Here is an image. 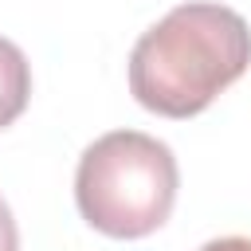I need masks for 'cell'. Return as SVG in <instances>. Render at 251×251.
<instances>
[{"label": "cell", "mask_w": 251, "mask_h": 251, "mask_svg": "<svg viewBox=\"0 0 251 251\" xmlns=\"http://www.w3.org/2000/svg\"><path fill=\"white\" fill-rule=\"evenodd\" d=\"M0 251H20V231L12 220V208L0 200Z\"/></svg>", "instance_id": "obj_4"}, {"label": "cell", "mask_w": 251, "mask_h": 251, "mask_svg": "<svg viewBox=\"0 0 251 251\" xmlns=\"http://www.w3.org/2000/svg\"><path fill=\"white\" fill-rule=\"evenodd\" d=\"M200 251H251V239H243V235H220V239H208Z\"/></svg>", "instance_id": "obj_5"}, {"label": "cell", "mask_w": 251, "mask_h": 251, "mask_svg": "<svg viewBox=\"0 0 251 251\" xmlns=\"http://www.w3.org/2000/svg\"><path fill=\"white\" fill-rule=\"evenodd\" d=\"M180 173L165 141L141 129H110L90 141L75 169V204L82 220L110 239L153 235L176 204Z\"/></svg>", "instance_id": "obj_2"}, {"label": "cell", "mask_w": 251, "mask_h": 251, "mask_svg": "<svg viewBox=\"0 0 251 251\" xmlns=\"http://www.w3.org/2000/svg\"><path fill=\"white\" fill-rule=\"evenodd\" d=\"M27 98H31V67H27V55L0 35V129H8L24 110H27Z\"/></svg>", "instance_id": "obj_3"}, {"label": "cell", "mask_w": 251, "mask_h": 251, "mask_svg": "<svg viewBox=\"0 0 251 251\" xmlns=\"http://www.w3.org/2000/svg\"><path fill=\"white\" fill-rule=\"evenodd\" d=\"M251 67L247 20L212 0L176 4L129 51V94L161 118H192Z\"/></svg>", "instance_id": "obj_1"}]
</instances>
